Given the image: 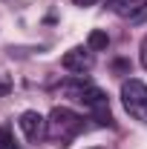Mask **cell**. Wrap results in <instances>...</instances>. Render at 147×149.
<instances>
[{
	"label": "cell",
	"mask_w": 147,
	"mask_h": 149,
	"mask_svg": "<svg viewBox=\"0 0 147 149\" xmlns=\"http://www.w3.org/2000/svg\"><path fill=\"white\" fill-rule=\"evenodd\" d=\"M104 3L118 17H136V15H141L147 9V0H104Z\"/></svg>",
	"instance_id": "6"
},
{
	"label": "cell",
	"mask_w": 147,
	"mask_h": 149,
	"mask_svg": "<svg viewBox=\"0 0 147 149\" xmlns=\"http://www.w3.org/2000/svg\"><path fill=\"white\" fill-rule=\"evenodd\" d=\"M87 129V120L78 115V112L66 109V106H55L49 112V120H46V135L58 141L61 146H66L69 141H75L81 132Z\"/></svg>",
	"instance_id": "2"
},
{
	"label": "cell",
	"mask_w": 147,
	"mask_h": 149,
	"mask_svg": "<svg viewBox=\"0 0 147 149\" xmlns=\"http://www.w3.org/2000/svg\"><path fill=\"white\" fill-rule=\"evenodd\" d=\"M0 149H23L18 141H15V135H12L9 126H0Z\"/></svg>",
	"instance_id": "8"
},
{
	"label": "cell",
	"mask_w": 147,
	"mask_h": 149,
	"mask_svg": "<svg viewBox=\"0 0 147 149\" xmlns=\"http://www.w3.org/2000/svg\"><path fill=\"white\" fill-rule=\"evenodd\" d=\"M75 6H92V3H95V0H72Z\"/></svg>",
	"instance_id": "10"
},
{
	"label": "cell",
	"mask_w": 147,
	"mask_h": 149,
	"mask_svg": "<svg viewBox=\"0 0 147 149\" xmlns=\"http://www.w3.org/2000/svg\"><path fill=\"white\" fill-rule=\"evenodd\" d=\"M141 63H144V69H147V37L141 40Z\"/></svg>",
	"instance_id": "9"
},
{
	"label": "cell",
	"mask_w": 147,
	"mask_h": 149,
	"mask_svg": "<svg viewBox=\"0 0 147 149\" xmlns=\"http://www.w3.org/2000/svg\"><path fill=\"white\" fill-rule=\"evenodd\" d=\"M92 63H95V60H92V49L90 46H87V49H84V46H75V49H69L66 55L61 57V66H64L66 72H75V74L90 72Z\"/></svg>",
	"instance_id": "4"
},
{
	"label": "cell",
	"mask_w": 147,
	"mask_h": 149,
	"mask_svg": "<svg viewBox=\"0 0 147 149\" xmlns=\"http://www.w3.org/2000/svg\"><path fill=\"white\" fill-rule=\"evenodd\" d=\"M87 46H90L92 52H101V49H107V46H110V37H107V32H101V29H92L90 37H87Z\"/></svg>",
	"instance_id": "7"
},
{
	"label": "cell",
	"mask_w": 147,
	"mask_h": 149,
	"mask_svg": "<svg viewBox=\"0 0 147 149\" xmlns=\"http://www.w3.org/2000/svg\"><path fill=\"white\" fill-rule=\"evenodd\" d=\"M18 123H20V129H23V135H26V141H32V143H40V138L46 135V120L35 109H26L20 115Z\"/></svg>",
	"instance_id": "5"
},
{
	"label": "cell",
	"mask_w": 147,
	"mask_h": 149,
	"mask_svg": "<svg viewBox=\"0 0 147 149\" xmlns=\"http://www.w3.org/2000/svg\"><path fill=\"white\" fill-rule=\"evenodd\" d=\"M121 103H124L130 118L147 123V83L136 80V77L124 80L121 83Z\"/></svg>",
	"instance_id": "3"
},
{
	"label": "cell",
	"mask_w": 147,
	"mask_h": 149,
	"mask_svg": "<svg viewBox=\"0 0 147 149\" xmlns=\"http://www.w3.org/2000/svg\"><path fill=\"white\" fill-rule=\"evenodd\" d=\"M58 89H61V95H64V97H69V100H78V103H84V106L90 109L92 120H95L98 126H112L110 100H107L104 89H98L95 83L84 80V77H72V80H64V83H61Z\"/></svg>",
	"instance_id": "1"
}]
</instances>
